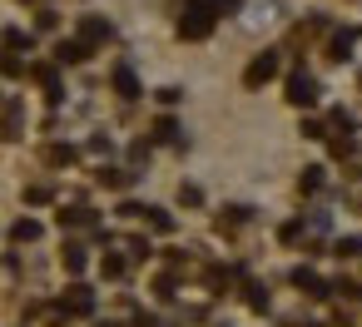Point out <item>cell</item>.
<instances>
[{
    "instance_id": "cell-10",
    "label": "cell",
    "mask_w": 362,
    "mask_h": 327,
    "mask_svg": "<svg viewBox=\"0 0 362 327\" xmlns=\"http://www.w3.org/2000/svg\"><path fill=\"white\" fill-rule=\"evenodd\" d=\"M10 238H15V243H35V238H40V224H35V218H20V224L10 228Z\"/></svg>"
},
{
    "instance_id": "cell-6",
    "label": "cell",
    "mask_w": 362,
    "mask_h": 327,
    "mask_svg": "<svg viewBox=\"0 0 362 327\" xmlns=\"http://www.w3.org/2000/svg\"><path fill=\"white\" fill-rule=\"evenodd\" d=\"M293 283H298V288H307V293H313V298H328V283L318 278L313 268H293Z\"/></svg>"
},
{
    "instance_id": "cell-15",
    "label": "cell",
    "mask_w": 362,
    "mask_h": 327,
    "mask_svg": "<svg viewBox=\"0 0 362 327\" xmlns=\"http://www.w3.org/2000/svg\"><path fill=\"white\" fill-rule=\"evenodd\" d=\"M0 124H6V139H15V129H20V109L10 104V109H6V119H0Z\"/></svg>"
},
{
    "instance_id": "cell-22",
    "label": "cell",
    "mask_w": 362,
    "mask_h": 327,
    "mask_svg": "<svg viewBox=\"0 0 362 327\" xmlns=\"http://www.w3.org/2000/svg\"><path fill=\"white\" fill-rule=\"evenodd\" d=\"M6 45H10V50H20V45H30V35H20V30H6Z\"/></svg>"
},
{
    "instance_id": "cell-18",
    "label": "cell",
    "mask_w": 362,
    "mask_h": 327,
    "mask_svg": "<svg viewBox=\"0 0 362 327\" xmlns=\"http://www.w3.org/2000/svg\"><path fill=\"white\" fill-rule=\"evenodd\" d=\"M25 198H30V203H50V189H45V184H30Z\"/></svg>"
},
{
    "instance_id": "cell-14",
    "label": "cell",
    "mask_w": 362,
    "mask_h": 327,
    "mask_svg": "<svg viewBox=\"0 0 362 327\" xmlns=\"http://www.w3.org/2000/svg\"><path fill=\"white\" fill-rule=\"evenodd\" d=\"M313 189H323V169H303V194H313Z\"/></svg>"
},
{
    "instance_id": "cell-7",
    "label": "cell",
    "mask_w": 362,
    "mask_h": 327,
    "mask_svg": "<svg viewBox=\"0 0 362 327\" xmlns=\"http://www.w3.org/2000/svg\"><path fill=\"white\" fill-rule=\"evenodd\" d=\"M115 89H120V99H139V80L129 65H115Z\"/></svg>"
},
{
    "instance_id": "cell-2",
    "label": "cell",
    "mask_w": 362,
    "mask_h": 327,
    "mask_svg": "<svg viewBox=\"0 0 362 327\" xmlns=\"http://www.w3.org/2000/svg\"><path fill=\"white\" fill-rule=\"evenodd\" d=\"M288 104H298V109H313L318 104V80L307 75V70H293L288 75Z\"/></svg>"
},
{
    "instance_id": "cell-8",
    "label": "cell",
    "mask_w": 362,
    "mask_h": 327,
    "mask_svg": "<svg viewBox=\"0 0 362 327\" xmlns=\"http://www.w3.org/2000/svg\"><path fill=\"white\" fill-rule=\"evenodd\" d=\"M80 40H85V45H99V40H110V20H99V15H89V20L80 25Z\"/></svg>"
},
{
    "instance_id": "cell-9",
    "label": "cell",
    "mask_w": 362,
    "mask_h": 327,
    "mask_svg": "<svg viewBox=\"0 0 362 327\" xmlns=\"http://www.w3.org/2000/svg\"><path fill=\"white\" fill-rule=\"evenodd\" d=\"M352 40H357V30H338V35H333V45H328V54H333V60H347Z\"/></svg>"
},
{
    "instance_id": "cell-16",
    "label": "cell",
    "mask_w": 362,
    "mask_h": 327,
    "mask_svg": "<svg viewBox=\"0 0 362 327\" xmlns=\"http://www.w3.org/2000/svg\"><path fill=\"white\" fill-rule=\"evenodd\" d=\"M99 179H105L110 189H124V184H129V174H124V169H105V174H99Z\"/></svg>"
},
{
    "instance_id": "cell-20",
    "label": "cell",
    "mask_w": 362,
    "mask_h": 327,
    "mask_svg": "<svg viewBox=\"0 0 362 327\" xmlns=\"http://www.w3.org/2000/svg\"><path fill=\"white\" fill-rule=\"evenodd\" d=\"M0 70H6V75H25V65L15 60V54H6V60H0Z\"/></svg>"
},
{
    "instance_id": "cell-19",
    "label": "cell",
    "mask_w": 362,
    "mask_h": 327,
    "mask_svg": "<svg viewBox=\"0 0 362 327\" xmlns=\"http://www.w3.org/2000/svg\"><path fill=\"white\" fill-rule=\"evenodd\" d=\"M70 159H75V149H65V144L50 149V164H70Z\"/></svg>"
},
{
    "instance_id": "cell-4",
    "label": "cell",
    "mask_w": 362,
    "mask_h": 327,
    "mask_svg": "<svg viewBox=\"0 0 362 327\" xmlns=\"http://www.w3.org/2000/svg\"><path fill=\"white\" fill-rule=\"evenodd\" d=\"M65 312H75V317H89V312H94V298H89L85 283H75V288L65 293Z\"/></svg>"
},
{
    "instance_id": "cell-17",
    "label": "cell",
    "mask_w": 362,
    "mask_h": 327,
    "mask_svg": "<svg viewBox=\"0 0 362 327\" xmlns=\"http://www.w3.org/2000/svg\"><path fill=\"white\" fill-rule=\"evenodd\" d=\"M338 253H342V258H362V238H342Z\"/></svg>"
},
{
    "instance_id": "cell-5",
    "label": "cell",
    "mask_w": 362,
    "mask_h": 327,
    "mask_svg": "<svg viewBox=\"0 0 362 327\" xmlns=\"http://www.w3.org/2000/svg\"><path fill=\"white\" fill-rule=\"evenodd\" d=\"M55 60H60V65H85V60H89V45H85V40H60Z\"/></svg>"
},
{
    "instance_id": "cell-11",
    "label": "cell",
    "mask_w": 362,
    "mask_h": 327,
    "mask_svg": "<svg viewBox=\"0 0 362 327\" xmlns=\"http://www.w3.org/2000/svg\"><path fill=\"white\" fill-rule=\"evenodd\" d=\"M144 218H149V228H159V233H169V228H174V218H169L164 208H144Z\"/></svg>"
},
{
    "instance_id": "cell-12",
    "label": "cell",
    "mask_w": 362,
    "mask_h": 327,
    "mask_svg": "<svg viewBox=\"0 0 362 327\" xmlns=\"http://www.w3.org/2000/svg\"><path fill=\"white\" fill-rule=\"evenodd\" d=\"M154 139H159V144H174V139H179V124H174V119H159V124H154Z\"/></svg>"
},
{
    "instance_id": "cell-21",
    "label": "cell",
    "mask_w": 362,
    "mask_h": 327,
    "mask_svg": "<svg viewBox=\"0 0 362 327\" xmlns=\"http://www.w3.org/2000/svg\"><path fill=\"white\" fill-rule=\"evenodd\" d=\"M124 272V258H105V278H120Z\"/></svg>"
},
{
    "instance_id": "cell-13",
    "label": "cell",
    "mask_w": 362,
    "mask_h": 327,
    "mask_svg": "<svg viewBox=\"0 0 362 327\" xmlns=\"http://www.w3.org/2000/svg\"><path fill=\"white\" fill-rule=\"evenodd\" d=\"M65 268H70V272H85V248H80V243L65 248Z\"/></svg>"
},
{
    "instance_id": "cell-1",
    "label": "cell",
    "mask_w": 362,
    "mask_h": 327,
    "mask_svg": "<svg viewBox=\"0 0 362 327\" xmlns=\"http://www.w3.org/2000/svg\"><path fill=\"white\" fill-rule=\"evenodd\" d=\"M214 15H219V0H194V6L184 10V20H179V35L184 40H203L214 30Z\"/></svg>"
},
{
    "instance_id": "cell-23",
    "label": "cell",
    "mask_w": 362,
    "mask_h": 327,
    "mask_svg": "<svg viewBox=\"0 0 362 327\" xmlns=\"http://www.w3.org/2000/svg\"><path fill=\"white\" fill-rule=\"evenodd\" d=\"M179 198H184V203H203V194H198L194 184H184V189H179Z\"/></svg>"
},
{
    "instance_id": "cell-3",
    "label": "cell",
    "mask_w": 362,
    "mask_h": 327,
    "mask_svg": "<svg viewBox=\"0 0 362 327\" xmlns=\"http://www.w3.org/2000/svg\"><path fill=\"white\" fill-rule=\"evenodd\" d=\"M273 75H278V50H263V54H258V60L243 70V85H248V89H258V85H268Z\"/></svg>"
}]
</instances>
